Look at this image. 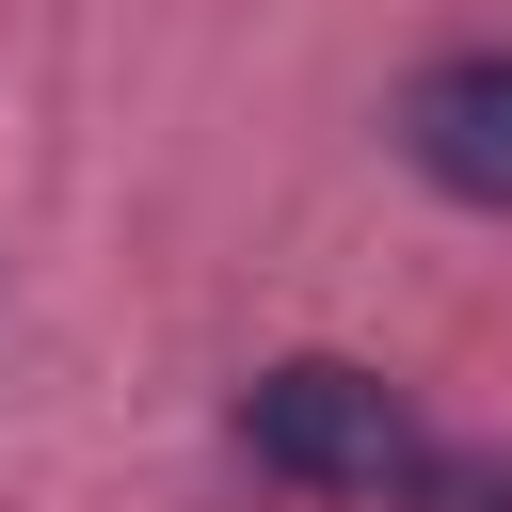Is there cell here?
I'll list each match as a JSON object with an SVG mask.
<instances>
[{
	"label": "cell",
	"instance_id": "cell-1",
	"mask_svg": "<svg viewBox=\"0 0 512 512\" xmlns=\"http://www.w3.org/2000/svg\"><path fill=\"white\" fill-rule=\"evenodd\" d=\"M240 448H256L272 480H304V496H416V480H432L416 400H400L384 368H352V352L256 368V384H240Z\"/></svg>",
	"mask_w": 512,
	"mask_h": 512
},
{
	"label": "cell",
	"instance_id": "cell-2",
	"mask_svg": "<svg viewBox=\"0 0 512 512\" xmlns=\"http://www.w3.org/2000/svg\"><path fill=\"white\" fill-rule=\"evenodd\" d=\"M400 160L448 208H512V48H448L400 80Z\"/></svg>",
	"mask_w": 512,
	"mask_h": 512
},
{
	"label": "cell",
	"instance_id": "cell-3",
	"mask_svg": "<svg viewBox=\"0 0 512 512\" xmlns=\"http://www.w3.org/2000/svg\"><path fill=\"white\" fill-rule=\"evenodd\" d=\"M416 496H432V512H512V464H496V448H432Z\"/></svg>",
	"mask_w": 512,
	"mask_h": 512
}]
</instances>
